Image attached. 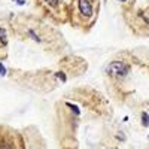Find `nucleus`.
Here are the masks:
<instances>
[{
	"instance_id": "20e7f679",
	"label": "nucleus",
	"mask_w": 149,
	"mask_h": 149,
	"mask_svg": "<svg viewBox=\"0 0 149 149\" xmlns=\"http://www.w3.org/2000/svg\"><path fill=\"white\" fill-rule=\"evenodd\" d=\"M142 124L145 127H148V112H143V115H142Z\"/></svg>"
},
{
	"instance_id": "f257e3e1",
	"label": "nucleus",
	"mask_w": 149,
	"mask_h": 149,
	"mask_svg": "<svg viewBox=\"0 0 149 149\" xmlns=\"http://www.w3.org/2000/svg\"><path fill=\"white\" fill-rule=\"evenodd\" d=\"M130 67L127 64H124L122 61H113V63H110L106 69V72L112 76H125L128 73Z\"/></svg>"
},
{
	"instance_id": "1a4fd4ad",
	"label": "nucleus",
	"mask_w": 149,
	"mask_h": 149,
	"mask_svg": "<svg viewBox=\"0 0 149 149\" xmlns=\"http://www.w3.org/2000/svg\"><path fill=\"white\" fill-rule=\"evenodd\" d=\"M119 2H125V0H119Z\"/></svg>"
},
{
	"instance_id": "423d86ee",
	"label": "nucleus",
	"mask_w": 149,
	"mask_h": 149,
	"mask_svg": "<svg viewBox=\"0 0 149 149\" xmlns=\"http://www.w3.org/2000/svg\"><path fill=\"white\" fill-rule=\"evenodd\" d=\"M67 106H69V107H70V109L74 112V115H79V109H78L76 106H74V104H70V103H67Z\"/></svg>"
},
{
	"instance_id": "f03ea898",
	"label": "nucleus",
	"mask_w": 149,
	"mask_h": 149,
	"mask_svg": "<svg viewBox=\"0 0 149 149\" xmlns=\"http://www.w3.org/2000/svg\"><path fill=\"white\" fill-rule=\"evenodd\" d=\"M79 10L82 15L91 17L93 15V6L90 3V0H79Z\"/></svg>"
},
{
	"instance_id": "0eeeda50",
	"label": "nucleus",
	"mask_w": 149,
	"mask_h": 149,
	"mask_svg": "<svg viewBox=\"0 0 149 149\" xmlns=\"http://www.w3.org/2000/svg\"><path fill=\"white\" fill-rule=\"evenodd\" d=\"M0 74H2V76H5V74H6V69H5V66L2 63H0Z\"/></svg>"
},
{
	"instance_id": "39448f33",
	"label": "nucleus",
	"mask_w": 149,
	"mask_h": 149,
	"mask_svg": "<svg viewBox=\"0 0 149 149\" xmlns=\"http://www.w3.org/2000/svg\"><path fill=\"white\" fill-rule=\"evenodd\" d=\"M43 2L49 6H57L58 5V0H43Z\"/></svg>"
},
{
	"instance_id": "6e6552de",
	"label": "nucleus",
	"mask_w": 149,
	"mask_h": 149,
	"mask_svg": "<svg viewBox=\"0 0 149 149\" xmlns=\"http://www.w3.org/2000/svg\"><path fill=\"white\" fill-rule=\"evenodd\" d=\"M57 76H58V78H61V81H66V76H64V74L61 73V72H58V73H57Z\"/></svg>"
},
{
	"instance_id": "7ed1b4c3",
	"label": "nucleus",
	"mask_w": 149,
	"mask_h": 149,
	"mask_svg": "<svg viewBox=\"0 0 149 149\" xmlns=\"http://www.w3.org/2000/svg\"><path fill=\"white\" fill-rule=\"evenodd\" d=\"M0 42H2L3 46L8 45V34H6V30L5 29H0Z\"/></svg>"
}]
</instances>
